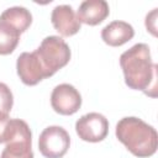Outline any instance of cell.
<instances>
[{"label":"cell","mask_w":158,"mask_h":158,"mask_svg":"<svg viewBox=\"0 0 158 158\" xmlns=\"http://www.w3.org/2000/svg\"><path fill=\"white\" fill-rule=\"evenodd\" d=\"M120 65L125 83L130 89L149 95L157 89V65L152 62L151 49L146 43H137L120 56Z\"/></svg>","instance_id":"1"},{"label":"cell","mask_w":158,"mask_h":158,"mask_svg":"<svg viewBox=\"0 0 158 158\" xmlns=\"http://www.w3.org/2000/svg\"><path fill=\"white\" fill-rule=\"evenodd\" d=\"M115 133L117 139L138 158H148L157 152L158 135L156 128L138 117L121 118L116 125Z\"/></svg>","instance_id":"2"},{"label":"cell","mask_w":158,"mask_h":158,"mask_svg":"<svg viewBox=\"0 0 158 158\" xmlns=\"http://www.w3.org/2000/svg\"><path fill=\"white\" fill-rule=\"evenodd\" d=\"M6 146L0 158H33L32 133L26 121L21 118H10L6 126Z\"/></svg>","instance_id":"3"},{"label":"cell","mask_w":158,"mask_h":158,"mask_svg":"<svg viewBox=\"0 0 158 158\" xmlns=\"http://www.w3.org/2000/svg\"><path fill=\"white\" fill-rule=\"evenodd\" d=\"M48 72L49 77L65 67L70 60V48L59 36H48L42 40L40 47L35 51Z\"/></svg>","instance_id":"4"},{"label":"cell","mask_w":158,"mask_h":158,"mask_svg":"<svg viewBox=\"0 0 158 158\" xmlns=\"http://www.w3.org/2000/svg\"><path fill=\"white\" fill-rule=\"evenodd\" d=\"M69 133L60 126L46 127L38 138V149L44 158H62L69 149Z\"/></svg>","instance_id":"5"},{"label":"cell","mask_w":158,"mask_h":158,"mask_svg":"<svg viewBox=\"0 0 158 158\" xmlns=\"http://www.w3.org/2000/svg\"><path fill=\"white\" fill-rule=\"evenodd\" d=\"M75 131L79 138L85 142H101L109 133V121L99 112H89L75 122Z\"/></svg>","instance_id":"6"},{"label":"cell","mask_w":158,"mask_h":158,"mask_svg":"<svg viewBox=\"0 0 158 158\" xmlns=\"http://www.w3.org/2000/svg\"><path fill=\"white\" fill-rule=\"evenodd\" d=\"M16 70L21 81L25 85L32 86L41 80L49 78L48 72L41 63L36 52H23L17 57Z\"/></svg>","instance_id":"7"},{"label":"cell","mask_w":158,"mask_h":158,"mask_svg":"<svg viewBox=\"0 0 158 158\" xmlns=\"http://www.w3.org/2000/svg\"><path fill=\"white\" fill-rule=\"evenodd\" d=\"M51 105L59 115H73L81 106V95L73 85L63 83L53 89L51 94Z\"/></svg>","instance_id":"8"},{"label":"cell","mask_w":158,"mask_h":158,"mask_svg":"<svg viewBox=\"0 0 158 158\" xmlns=\"http://www.w3.org/2000/svg\"><path fill=\"white\" fill-rule=\"evenodd\" d=\"M51 22L57 32L64 37L73 36L79 32L81 23L78 20L70 5H58L52 10Z\"/></svg>","instance_id":"9"},{"label":"cell","mask_w":158,"mask_h":158,"mask_svg":"<svg viewBox=\"0 0 158 158\" xmlns=\"http://www.w3.org/2000/svg\"><path fill=\"white\" fill-rule=\"evenodd\" d=\"M110 14L109 4L105 0H85L80 4L77 17L80 23L96 26L101 23Z\"/></svg>","instance_id":"10"},{"label":"cell","mask_w":158,"mask_h":158,"mask_svg":"<svg viewBox=\"0 0 158 158\" xmlns=\"http://www.w3.org/2000/svg\"><path fill=\"white\" fill-rule=\"evenodd\" d=\"M135 36L133 27L126 21H112L101 30L102 41L111 47H120L132 40Z\"/></svg>","instance_id":"11"},{"label":"cell","mask_w":158,"mask_h":158,"mask_svg":"<svg viewBox=\"0 0 158 158\" xmlns=\"http://www.w3.org/2000/svg\"><path fill=\"white\" fill-rule=\"evenodd\" d=\"M0 23L12 28L19 35L23 33L32 23V15L30 10L23 6H12L6 9L0 15Z\"/></svg>","instance_id":"12"},{"label":"cell","mask_w":158,"mask_h":158,"mask_svg":"<svg viewBox=\"0 0 158 158\" xmlns=\"http://www.w3.org/2000/svg\"><path fill=\"white\" fill-rule=\"evenodd\" d=\"M20 41V35L12 28L0 23V54L6 56L12 53Z\"/></svg>","instance_id":"13"},{"label":"cell","mask_w":158,"mask_h":158,"mask_svg":"<svg viewBox=\"0 0 158 158\" xmlns=\"http://www.w3.org/2000/svg\"><path fill=\"white\" fill-rule=\"evenodd\" d=\"M14 105V96L10 88L0 81V115L9 116Z\"/></svg>","instance_id":"14"},{"label":"cell","mask_w":158,"mask_h":158,"mask_svg":"<svg viewBox=\"0 0 158 158\" xmlns=\"http://www.w3.org/2000/svg\"><path fill=\"white\" fill-rule=\"evenodd\" d=\"M10 117L5 115H0V143L5 142V132H6V126L9 122Z\"/></svg>","instance_id":"15"}]
</instances>
